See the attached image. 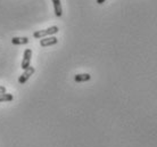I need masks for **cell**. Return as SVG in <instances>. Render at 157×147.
Listing matches in <instances>:
<instances>
[{"label":"cell","mask_w":157,"mask_h":147,"mask_svg":"<svg viewBox=\"0 0 157 147\" xmlns=\"http://www.w3.org/2000/svg\"><path fill=\"white\" fill-rule=\"evenodd\" d=\"M91 79V75L88 74V73H82V74H76L74 76L75 82H86V81H89Z\"/></svg>","instance_id":"obj_7"},{"label":"cell","mask_w":157,"mask_h":147,"mask_svg":"<svg viewBox=\"0 0 157 147\" xmlns=\"http://www.w3.org/2000/svg\"><path fill=\"white\" fill-rule=\"evenodd\" d=\"M52 4H54V9H55V14L57 17H60L63 15V9H62V4H60V0H52Z\"/></svg>","instance_id":"obj_5"},{"label":"cell","mask_w":157,"mask_h":147,"mask_svg":"<svg viewBox=\"0 0 157 147\" xmlns=\"http://www.w3.org/2000/svg\"><path fill=\"white\" fill-rule=\"evenodd\" d=\"M106 0H97V4H99V5H101V4H104Z\"/></svg>","instance_id":"obj_10"},{"label":"cell","mask_w":157,"mask_h":147,"mask_svg":"<svg viewBox=\"0 0 157 147\" xmlns=\"http://www.w3.org/2000/svg\"><path fill=\"white\" fill-rule=\"evenodd\" d=\"M59 30L57 26H51V28L47 29V30H40V31H36L33 33V37L36 39H42L43 37H47V36H51V34H55L57 33Z\"/></svg>","instance_id":"obj_1"},{"label":"cell","mask_w":157,"mask_h":147,"mask_svg":"<svg viewBox=\"0 0 157 147\" xmlns=\"http://www.w3.org/2000/svg\"><path fill=\"white\" fill-rule=\"evenodd\" d=\"M31 57H32V50L31 49H25L23 60H22V65H21V68H23V70H26L30 66V64H31Z\"/></svg>","instance_id":"obj_3"},{"label":"cell","mask_w":157,"mask_h":147,"mask_svg":"<svg viewBox=\"0 0 157 147\" xmlns=\"http://www.w3.org/2000/svg\"><path fill=\"white\" fill-rule=\"evenodd\" d=\"M58 42V39L55 38V37H49V38H44V39H41L40 41V44L41 47H49V46H54Z\"/></svg>","instance_id":"obj_4"},{"label":"cell","mask_w":157,"mask_h":147,"mask_svg":"<svg viewBox=\"0 0 157 147\" xmlns=\"http://www.w3.org/2000/svg\"><path fill=\"white\" fill-rule=\"evenodd\" d=\"M6 88L5 87H2V86H0V94H6Z\"/></svg>","instance_id":"obj_9"},{"label":"cell","mask_w":157,"mask_h":147,"mask_svg":"<svg viewBox=\"0 0 157 147\" xmlns=\"http://www.w3.org/2000/svg\"><path fill=\"white\" fill-rule=\"evenodd\" d=\"M36 72V70H34V68H32V66H29L26 70H24V73L22 74V75L18 78V82H20L21 84H24L26 81H28L30 78H31V75Z\"/></svg>","instance_id":"obj_2"},{"label":"cell","mask_w":157,"mask_h":147,"mask_svg":"<svg viewBox=\"0 0 157 147\" xmlns=\"http://www.w3.org/2000/svg\"><path fill=\"white\" fill-rule=\"evenodd\" d=\"M12 44H16V46L29 44V38H26V37H22V38H20V37H15V38H13L12 39Z\"/></svg>","instance_id":"obj_6"},{"label":"cell","mask_w":157,"mask_h":147,"mask_svg":"<svg viewBox=\"0 0 157 147\" xmlns=\"http://www.w3.org/2000/svg\"><path fill=\"white\" fill-rule=\"evenodd\" d=\"M13 98L14 97L12 94H0V102H12Z\"/></svg>","instance_id":"obj_8"}]
</instances>
